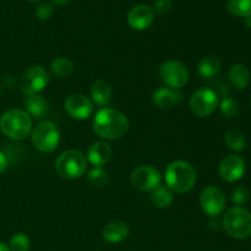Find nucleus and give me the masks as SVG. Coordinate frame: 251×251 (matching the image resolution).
Segmentation results:
<instances>
[{
    "mask_svg": "<svg viewBox=\"0 0 251 251\" xmlns=\"http://www.w3.org/2000/svg\"><path fill=\"white\" fill-rule=\"evenodd\" d=\"M130 123L125 114L112 108H102L93 118V131L104 140H118L125 136Z\"/></svg>",
    "mask_w": 251,
    "mask_h": 251,
    "instance_id": "obj_1",
    "label": "nucleus"
},
{
    "mask_svg": "<svg viewBox=\"0 0 251 251\" xmlns=\"http://www.w3.org/2000/svg\"><path fill=\"white\" fill-rule=\"evenodd\" d=\"M196 171L191 163L186 161H174L167 166L164 172V181L169 190L178 194L190 191L196 183Z\"/></svg>",
    "mask_w": 251,
    "mask_h": 251,
    "instance_id": "obj_2",
    "label": "nucleus"
},
{
    "mask_svg": "<svg viewBox=\"0 0 251 251\" xmlns=\"http://www.w3.org/2000/svg\"><path fill=\"white\" fill-rule=\"evenodd\" d=\"M0 130L9 139L21 141L32 132V118L26 110L9 109L0 117Z\"/></svg>",
    "mask_w": 251,
    "mask_h": 251,
    "instance_id": "obj_3",
    "label": "nucleus"
},
{
    "mask_svg": "<svg viewBox=\"0 0 251 251\" xmlns=\"http://www.w3.org/2000/svg\"><path fill=\"white\" fill-rule=\"evenodd\" d=\"M223 229L234 239H247L251 237V212L240 206L230 207L222 220Z\"/></svg>",
    "mask_w": 251,
    "mask_h": 251,
    "instance_id": "obj_4",
    "label": "nucleus"
},
{
    "mask_svg": "<svg viewBox=\"0 0 251 251\" xmlns=\"http://www.w3.org/2000/svg\"><path fill=\"white\" fill-rule=\"evenodd\" d=\"M87 168V159L76 150L63 152L55 162V171L64 179H77Z\"/></svg>",
    "mask_w": 251,
    "mask_h": 251,
    "instance_id": "obj_5",
    "label": "nucleus"
},
{
    "mask_svg": "<svg viewBox=\"0 0 251 251\" xmlns=\"http://www.w3.org/2000/svg\"><path fill=\"white\" fill-rule=\"evenodd\" d=\"M60 142V131L54 123L44 120L32 130V144L38 151L53 152Z\"/></svg>",
    "mask_w": 251,
    "mask_h": 251,
    "instance_id": "obj_6",
    "label": "nucleus"
},
{
    "mask_svg": "<svg viewBox=\"0 0 251 251\" xmlns=\"http://www.w3.org/2000/svg\"><path fill=\"white\" fill-rule=\"evenodd\" d=\"M48 82L49 75L46 69L41 65H33L22 74L19 87L25 96L38 95L47 87Z\"/></svg>",
    "mask_w": 251,
    "mask_h": 251,
    "instance_id": "obj_7",
    "label": "nucleus"
},
{
    "mask_svg": "<svg viewBox=\"0 0 251 251\" xmlns=\"http://www.w3.org/2000/svg\"><path fill=\"white\" fill-rule=\"evenodd\" d=\"M220 105V98L213 90L201 88L198 90L190 98L189 107L190 110L200 118H206L212 114Z\"/></svg>",
    "mask_w": 251,
    "mask_h": 251,
    "instance_id": "obj_8",
    "label": "nucleus"
},
{
    "mask_svg": "<svg viewBox=\"0 0 251 251\" xmlns=\"http://www.w3.org/2000/svg\"><path fill=\"white\" fill-rule=\"evenodd\" d=\"M159 77L169 88L179 90L188 83L189 70L180 61L168 60L159 68Z\"/></svg>",
    "mask_w": 251,
    "mask_h": 251,
    "instance_id": "obj_9",
    "label": "nucleus"
},
{
    "mask_svg": "<svg viewBox=\"0 0 251 251\" xmlns=\"http://www.w3.org/2000/svg\"><path fill=\"white\" fill-rule=\"evenodd\" d=\"M200 205L206 215L210 217H217L226 208L225 193L217 186H207L201 193Z\"/></svg>",
    "mask_w": 251,
    "mask_h": 251,
    "instance_id": "obj_10",
    "label": "nucleus"
},
{
    "mask_svg": "<svg viewBox=\"0 0 251 251\" xmlns=\"http://www.w3.org/2000/svg\"><path fill=\"white\" fill-rule=\"evenodd\" d=\"M131 183L142 191H153L161 186L162 176L151 166H140L131 173Z\"/></svg>",
    "mask_w": 251,
    "mask_h": 251,
    "instance_id": "obj_11",
    "label": "nucleus"
},
{
    "mask_svg": "<svg viewBox=\"0 0 251 251\" xmlns=\"http://www.w3.org/2000/svg\"><path fill=\"white\" fill-rule=\"evenodd\" d=\"M64 108L71 118L76 120H85L93 113V102L81 93H73L64 102Z\"/></svg>",
    "mask_w": 251,
    "mask_h": 251,
    "instance_id": "obj_12",
    "label": "nucleus"
},
{
    "mask_svg": "<svg viewBox=\"0 0 251 251\" xmlns=\"http://www.w3.org/2000/svg\"><path fill=\"white\" fill-rule=\"evenodd\" d=\"M221 178L228 183L240 180L245 173V161L238 154H228L221 161L218 167Z\"/></svg>",
    "mask_w": 251,
    "mask_h": 251,
    "instance_id": "obj_13",
    "label": "nucleus"
},
{
    "mask_svg": "<svg viewBox=\"0 0 251 251\" xmlns=\"http://www.w3.org/2000/svg\"><path fill=\"white\" fill-rule=\"evenodd\" d=\"M154 20V12L149 5L140 4L132 7L127 14V22L130 27L136 31H144L147 29Z\"/></svg>",
    "mask_w": 251,
    "mask_h": 251,
    "instance_id": "obj_14",
    "label": "nucleus"
},
{
    "mask_svg": "<svg viewBox=\"0 0 251 251\" xmlns=\"http://www.w3.org/2000/svg\"><path fill=\"white\" fill-rule=\"evenodd\" d=\"M184 100V95L178 90L161 87L153 93V103L161 109H171L178 107Z\"/></svg>",
    "mask_w": 251,
    "mask_h": 251,
    "instance_id": "obj_15",
    "label": "nucleus"
},
{
    "mask_svg": "<svg viewBox=\"0 0 251 251\" xmlns=\"http://www.w3.org/2000/svg\"><path fill=\"white\" fill-rule=\"evenodd\" d=\"M112 154V147H110V145L108 142L97 141L95 144H92V146L88 149L87 159L95 167L102 168L103 166H105L110 161Z\"/></svg>",
    "mask_w": 251,
    "mask_h": 251,
    "instance_id": "obj_16",
    "label": "nucleus"
},
{
    "mask_svg": "<svg viewBox=\"0 0 251 251\" xmlns=\"http://www.w3.org/2000/svg\"><path fill=\"white\" fill-rule=\"evenodd\" d=\"M130 234V229L127 225L123 221H112L103 228L102 235L105 242L110 244H119L124 242Z\"/></svg>",
    "mask_w": 251,
    "mask_h": 251,
    "instance_id": "obj_17",
    "label": "nucleus"
},
{
    "mask_svg": "<svg viewBox=\"0 0 251 251\" xmlns=\"http://www.w3.org/2000/svg\"><path fill=\"white\" fill-rule=\"evenodd\" d=\"M228 80L237 90H244L250 82V71L244 64H234L228 71Z\"/></svg>",
    "mask_w": 251,
    "mask_h": 251,
    "instance_id": "obj_18",
    "label": "nucleus"
},
{
    "mask_svg": "<svg viewBox=\"0 0 251 251\" xmlns=\"http://www.w3.org/2000/svg\"><path fill=\"white\" fill-rule=\"evenodd\" d=\"M25 108H26V112L28 113L29 117H33L36 119H41L48 113V103L39 95L26 96Z\"/></svg>",
    "mask_w": 251,
    "mask_h": 251,
    "instance_id": "obj_19",
    "label": "nucleus"
},
{
    "mask_svg": "<svg viewBox=\"0 0 251 251\" xmlns=\"http://www.w3.org/2000/svg\"><path fill=\"white\" fill-rule=\"evenodd\" d=\"M221 66H222V64H221L218 56L207 55L201 59V61L199 63V75L202 78H212L218 75V73L221 71Z\"/></svg>",
    "mask_w": 251,
    "mask_h": 251,
    "instance_id": "obj_20",
    "label": "nucleus"
},
{
    "mask_svg": "<svg viewBox=\"0 0 251 251\" xmlns=\"http://www.w3.org/2000/svg\"><path fill=\"white\" fill-rule=\"evenodd\" d=\"M91 95H92L93 102L97 105L103 107V105L108 104L110 97H112V86L105 80L96 81L92 86Z\"/></svg>",
    "mask_w": 251,
    "mask_h": 251,
    "instance_id": "obj_21",
    "label": "nucleus"
},
{
    "mask_svg": "<svg viewBox=\"0 0 251 251\" xmlns=\"http://www.w3.org/2000/svg\"><path fill=\"white\" fill-rule=\"evenodd\" d=\"M225 141L230 150L235 152H242L247 146V139L244 134L238 129H230L226 132Z\"/></svg>",
    "mask_w": 251,
    "mask_h": 251,
    "instance_id": "obj_22",
    "label": "nucleus"
},
{
    "mask_svg": "<svg viewBox=\"0 0 251 251\" xmlns=\"http://www.w3.org/2000/svg\"><path fill=\"white\" fill-rule=\"evenodd\" d=\"M151 200L157 207L159 208H166L169 207L173 202V194L169 189L163 188V186H158L151 191Z\"/></svg>",
    "mask_w": 251,
    "mask_h": 251,
    "instance_id": "obj_23",
    "label": "nucleus"
},
{
    "mask_svg": "<svg viewBox=\"0 0 251 251\" xmlns=\"http://www.w3.org/2000/svg\"><path fill=\"white\" fill-rule=\"evenodd\" d=\"M228 11L237 17L251 16V0H228Z\"/></svg>",
    "mask_w": 251,
    "mask_h": 251,
    "instance_id": "obj_24",
    "label": "nucleus"
},
{
    "mask_svg": "<svg viewBox=\"0 0 251 251\" xmlns=\"http://www.w3.org/2000/svg\"><path fill=\"white\" fill-rule=\"evenodd\" d=\"M50 69L54 75L59 76V77H66V76H69L73 73L74 64L68 58H58L53 60Z\"/></svg>",
    "mask_w": 251,
    "mask_h": 251,
    "instance_id": "obj_25",
    "label": "nucleus"
},
{
    "mask_svg": "<svg viewBox=\"0 0 251 251\" xmlns=\"http://www.w3.org/2000/svg\"><path fill=\"white\" fill-rule=\"evenodd\" d=\"M88 183L95 188H104L109 183V174L103 168L96 167L88 173Z\"/></svg>",
    "mask_w": 251,
    "mask_h": 251,
    "instance_id": "obj_26",
    "label": "nucleus"
},
{
    "mask_svg": "<svg viewBox=\"0 0 251 251\" xmlns=\"http://www.w3.org/2000/svg\"><path fill=\"white\" fill-rule=\"evenodd\" d=\"M31 248V240L24 233H17L10 239V251H28Z\"/></svg>",
    "mask_w": 251,
    "mask_h": 251,
    "instance_id": "obj_27",
    "label": "nucleus"
},
{
    "mask_svg": "<svg viewBox=\"0 0 251 251\" xmlns=\"http://www.w3.org/2000/svg\"><path fill=\"white\" fill-rule=\"evenodd\" d=\"M218 107H220L221 112L228 118H234L239 113V103H238L237 100L232 97L223 98Z\"/></svg>",
    "mask_w": 251,
    "mask_h": 251,
    "instance_id": "obj_28",
    "label": "nucleus"
},
{
    "mask_svg": "<svg viewBox=\"0 0 251 251\" xmlns=\"http://www.w3.org/2000/svg\"><path fill=\"white\" fill-rule=\"evenodd\" d=\"M249 198H250L249 190H248L245 186L238 185L233 189L232 200L237 206H240V207H242L243 205H245V203L249 201Z\"/></svg>",
    "mask_w": 251,
    "mask_h": 251,
    "instance_id": "obj_29",
    "label": "nucleus"
},
{
    "mask_svg": "<svg viewBox=\"0 0 251 251\" xmlns=\"http://www.w3.org/2000/svg\"><path fill=\"white\" fill-rule=\"evenodd\" d=\"M54 14V6L50 2H43V4L38 5L36 9V16L37 19L44 21V20H48L53 16Z\"/></svg>",
    "mask_w": 251,
    "mask_h": 251,
    "instance_id": "obj_30",
    "label": "nucleus"
},
{
    "mask_svg": "<svg viewBox=\"0 0 251 251\" xmlns=\"http://www.w3.org/2000/svg\"><path fill=\"white\" fill-rule=\"evenodd\" d=\"M172 9V0H157L154 2V10H156L158 14L164 15L168 14Z\"/></svg>",
    "mask_w": 251,
    "mask_h": 251,
    "instance_id": "obj_31",
    "label": "nucleus"
},
{
    "mask_svg": "<svg viewBox=\"0 0 251 251\" xmlns=\"http://www.w3.org/2000/svg\"><path fill=\"white\" fill-rule=\"evenodd\" d=\"M7 168V157L4 152L0 151V174L4 173Z\"/></svg>",
    "mask_w": 251,
    "mask_h": 251,
    "instance_id": "obj_32",
    "label": "nucleus"
},
{
    "mask_svg": "<svg viewBox=\"0 0 251 251\" xmlns=\"http://www.w3.org/2000/svg\"><path fill=\"white\" fill-rule=\"evenodd\" d=\"M69 1H70V0H51V2L56 5H65L68 4Z\"/></svg>",
    "mask_w": 251,
    "mask_h": 251,
    "instance_id": "obj_33",
    "label": "nucleus"
},
{
    "mask_svg": "<svg viewBox=\"0 0 251 251\" xmlns=\"http://www.w3.org/2000/svg\"><path fill=\"white\" fill-rule=\"evenodd\" d=\"M244 24L248 28H251V16H248L244 19Z\"/></svg>",
    "mask_w": 251,
    "mask_h": 251,
    "instance_id": "obj_34",
    "label": "nucleus"
},
{
    "mask_svg": "<svg viewBox=\"0 0 251 251\" xmlns=\"http://www.w3.org/2000/svg\"><path fill=\"white\" fill-rule=\"evenodd\" d=\"M0 251H10V249L6 244H4V243L0 242Z\"/></svg>",
    "mask_w": 251,
    "mask_h": 251,
    "instance_id": "obj_35",
    "label": "nucleus"
},
{
    "mask_svg": "<svg viewBox=\"0 0 251 251\" xmlns=\"http://www.w3.org/2000/svg\"><path fill=\"white\" fill-rule=\"evenodd\" d=\"M28 1H39V0H28Z\"/></svg>",
    "mask_w": 251,
    "mask_h": 251,
    "instance_id": "obj_36",
    "label": "nucleus"
},
{
    "mask_svg": "<svg viewBox=\"0 0 251 251\" xmlns=\"http://www.w3.org/2000/svg\"><path fill=\"white\" fill-rule=\"evenodd\" d=\"M0 95H1V86H0Z\"/></svg>",
    "mask_w": 251,
    "mask_h": 251,
    "instance_id": "obj_37",
    "label": "nucleus"
},
{
    "mask_svg": "<svg viewBox=\"0 0 251 251\" xmlns=\"http://www.w3.org/2000/svg\"><path fill=\"white\" fill-rule=\"evenodd\" d=\"M250 107H251V97H250Z\"/></svg>",
    "mask_w": 251,
    "mask_h": 251,
    "instance_id": "obj_38",
    "label": "nucleus"
}]
</instances>
